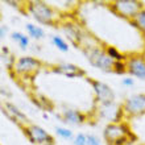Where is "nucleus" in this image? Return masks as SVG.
Returning <instances> with one entry per match:
<instances>
[{
    "mask_svg": "<svg viewBox=\"0 0 145 145\" xmlns=\"http://www.w3.org/2000/svg\"><path fill=\"white\" fill-rule=\"evenodd\" d=\"M52 72L54 74H59L66 78L74 79V78H83L86 76V71L83 69H80L79 66L70 63V62H63V63H58V65L52 67Z\"/></svg>",
    "mask_w": 145,
    "mask_h": 145,
    "instance_id": "ddd939ff",
    "label": "nucleus"
},
{
    "mask_svg": "<svg viewBox=\"0 0 145 145\" xmlns=\"http://www.w3.org/2000/svg\"><path fill=\"white\" fill-rule=\"evenodd\" d=\"M144 3L140 0H115L110 3V9L112 13L121 19L131 21L135 19V16L144 8Z\"/></svg>",
    "mask_w": 145,
    "mask_h": 145,
    "instance_id": "20e7f679",
    "label": "nucleus"
},
{
    "mask_svg": "<svg viewBox=\"0 0 145 145\" xmlns=\"http://www.w3.org/2000/svg\"><path fill=\"white\" fill-rule=\"evenodd\" d=\"M42 67V62L37 57L33 56H21V57L16 58L13 70L11 71L12 75H16L19 78L25 79H31L32 76L37 74Z\"/></svg>",
    "mask_w": 145,
    "mask_h": 145,
    "instance_id": "7ed1b4c3",
    "label": "nucleus"
},
{
    "mask_svg": "<svg viewBox=\"0 0 145 145\" xmlns=\"http://www.w3.org/2000/svg\"><path fill=\"white\" fill-rule=\"evenodd\" d=\"M87 80L91 83L96 104H106V103L115 102V92L107 83L100 82L98 79H88V78Z\"/></svg>",
    "mask_w": 145,
    "mask_h": 145,
    "instance_id": "9b49d317",
    "label": "nucleus"
},
{
    "mask_svg": "<svg viewBox=\"0 0 145 145\" xmlns=\"http://www.w3.org/2000/svg\"><path fill=\"white\" fill-rule=\"evenodd\" d=\"M128 23L131 24V27L135 28V29H137V31L140 32L141 35H144V37H145V7L138 12L137 15L135 16L133 20H131Z\"/></svg>",
    "mask_w": 145,
    "mask_h": 145,
    "instance_id": "f3484780",
    "label": "nucleus"
},
{
    "mask_svg": "<svg viewBox=\"0 0 145 145\" xmlns=\"http://www.w3.org/2000/svg\"><path fill=\"white\" fill-rule=\"evenodd\" d=\"M104 50H106L107 56L114 62H125L127 61V56L124 53H121V52H120V50H119L116 46L104 45Z\"/></svg>",
    "mask_w": 145,
    "mask_h": 145,
    "instance_id": "a211bd4d",
    "label": "nucleus"
},
{
    "mask_svg": "<svg viewBox=\"0 0 145 145\" xmlns=\"http://www.w3.org/2000/svg\"><path fill=\"white\" fill-rule=\"evenodd\" d=\"M50 41L53 44L56 48H57L59 52L62 53H67L70 50V46H69V42L66 41L65 38L62 37V36H58V35H53L50 37Z\"/></svg>",
    "mask_w": 145,
    "mask_h": 145,
    "instance_id": "6ab92c4d",
    "label": "nucleus"
},
{
    "mask_svg": "<svg viewBox=\"0 0 145 145\" xmlns=\"http://www.w3.org/2000/svg\"><path fill=\"white\" fill-rule=\"evenodd\" d=\"M133 135V131L127 121L111 123V124H106V127L103 128V138L107 145H112L120 138L132 137Z\"/></svg>",
    "mask_w": 145,
    "mask_h": 145,
    "instance_id": "423d86ee",
    "label": "nucleus"
},
{
    "mask_svg": "<svg viewBox=\"0 0 145 145\" xmlns=\"http://www.w3.org/2000/svg\"><path fill=\"white\" fill-rule=\"evenodd\" d=\"M82 53L84 54V57L87 58L88 63L95 67V69L100 70L103 72H112L115 62L107 56L106 50H104V45H96L92 48H86V49H80Z\"/></svg>",
    "mask_w": 145,
    "mask_h": 145,
    "instance_id": "f03ea898",
    "label": "nucleus"
},
{
    "mask_svg": "<svg viewBox=\"0 0 145 145\" xmlns=\"http://www.w3.org/2000/svg\"><path fill=\"white\" fill-rule=\"evenodd\" d=\"M59 29L62 31L65 38H67V41L71 42L75 48H80L82 41H83L84 36L87 33L79 24L70 21V20H63V19L59 23Z\"/></svg>",
    "mask_w": 145,
    "mask_h": 145,
    "instance_id": "1a4fd4ad",
    "label": "nucleus"
},
{
    "mask_svg": "<svg viewBox=\"0 0 145 145\" xmlns=\"http://www.w3.org/2000/svg\"><path fill=\"white\" fill-rule=\"evenodd\" d=\"M23 132L25 135V137L28 138V141L33 145H56L54 142V137L52 135L42 128L38 124H31L28 123L27 125H24Z\"/></svg>",
    "mask_w": 145,
    "mask_h": 145,
    "instance_id": "39448f33",
    "label": "nucleus"
},
{
    "mask_svg": "<svg viewBox=\"0 0 145 145\" xmlns=\"http://www.w3.org/2000/svg\"><path fill=\"white\" fill-rule=\"evenodd\" d=\"M142 54H144V57H145V49H144V50H142Z\"/></svg>",
    "mask_w": 145,
    "mask_h": 145,
    "instance_id": "c85d7f7f",
    "label": "nucleus"
},
{
    "mask_svg": "<svg viewBox=\"0 0 145 145\" xmlns=\"http://www.w3.org/2000/svg\"><path fill=\"white\" fill-rule=\"evenodd\" d=\"M72 145H87V135L82 133H76L72 138Z\"/></svg>",
    "mask_w": 145,
    "mask_h": 145,
    "instance_id": "4be33fe9",
    "label": "nucleus"
},
{
    "mask_svg": "<svg viewBox=\"0 0 145 145\" xmlns=\"http://www.w3.org/2000/svg\"><path fill=\"white\" fill-rule=\"evenodd\" d=\"M25 11L37 24L46 27H57L62 21L63 16L57 8L44 0H32L24 4Z\"/></svg>",
    "mask_w": 145,
    "mask_h": 145,
    "instance_id": "f257e3e1",
    "label": "nucleus"
},
{
    "mask_svg": "<svg viewBox=\"0 0 145 145\" xmlns=\"http://www.w3.org/2000/svg\"><path fill=\"white\" fill-rule=\"evenodd\" d=\"M87 145H103V144H102V141L99 140L98 136L90 133L87 135Z\"/></svg>",
    "mask_w": 145,
    "mask_h": 145,
    "instance_id": "5701e85b",
    "label": "nucleus"
},
{
    "mask_svg": "<svg viewBox=\"0 0 145 145\" xmlns=\"http://www.w3.org/2000/svg\"><path fill=\"white\" fill-rule=\"evenodd\" d=\"M0 94H1V96H3L4 99H8V98L12 96V94H11V91L8 90V87H4V86L0 88Z\"/></svg>",
    "mask_w": 145,
    "mask_h": 145,
    "instance_id": "393cba45",
    "label": "nucleus"
},
{
    "mask_svg": "<svg viewBox=\"0 0 145 145\" xmlns=\"http://www.w3.org/2000/svg\"><path fill=\"white\" fill-rule=\"evenodd\" d=\"M11 38H12V41H15L19 45V48L21 50H27L31 46V38H29L28 35H25V33L15 31L11 33Z\"/></svg>",
    "mask_w": 145,
    "mask_h": 145,
    "instance_id": "dca6fc26",
    "label": "nucleus"
},
{
    "mask_svg": "<svg viewBox=\"0 0 145 145\" xmlns=\"http://www.w3.org/2000/svg\"><path fill=\"white\" fill-rule=\"evenodd\" d=\"M127 74L135 79L145 82V57L142 53H132L127 56Z\"/></svg>",
    "mask_w": 145,
    "mask_h": 145,
    "instance_id": "9d476101",
    "label": "nucleus"
},
{
    "mask_svg": "<svg viewBox=\"0 0 145 145\" xmlns=\"http://www.w3.org/2000/svg\"><path fill=\"white\" fill-rule=\"evenodd\" d=\"M112 72L116 75H124L127 74V63L125 62H115Z\"/></svg>",
    "mask_w": 145,
    "mask_h": 145,
    "instance_id": "412c9836",
    "label": "nucleus"
},
{
    "mask_svg": "<svg viewBox=\"0 0 145 145\" xmlns=\"http://www.w3.org/2000/svg\"><path fill=\"white\" fill-rule=\"evenodd\" d=\"M7 35H8V27L7 25H0V38L1 40H4V38L7 37Z\"/></svg>",
    "mask_w": 145,
    "mask_h": 145,
    "instance_id": "a878e982",
    "label": "nucleus"
},
{
    "mask_svg": "<svg viewBox=\"0 0 145 145\" xmlns=\"http://www.w3.org/2000/svg\"><path fill=\"white\" fill-rule=\"evenodd\" d=\"M1 112H3V115H5L12 123H15L16 125L21 127V128L28 124L27 115L24 114L17 106L11 103V102H4L3 107H1Z\"/></svg>",
    "mask_w": 145,
    "mask_h": 145,
    "instance_id": "f8f14e48",
    "label": "nucleus"
},
{
    "mask_svg": "<svg viewBox=\"0 0 145 145\" xmlns=\"http://www.w3.org/2000/svg\"><path fill=\"white\" fill-rule=\"evenodd\" d=\"M25 31H27V35L29 36V38L35 40V41H40L45 37V31L44 28L37 25L35 23H27L25 24Z\"/></svg>",
    "mask_w": 145,
    "mask_h": 145,
    "instance_id": "2eb2a0df",
    "label": "nucleus"
},
{
    "mask_svg": "<svg viewBox=\"0 0 145 145\" xmlns=\"http://www.w3.org/2000/svg\"><path fill=\"white\" fill-rule=\"evenodd\" d=\"M36 48H32V50H33V52H40V50H41V48H40V45H35Z\"/></svg>",
    "mask_w": 145,
    "mask_h": 145,
    "instance_id": "cd10ccee",
    "label": "nucleus"
},
{
    "mask_svg": "<svg viewBox=\"0 0 145 145\" xmlns=\"http://www.w3.org/2000/svg\"><path fill=\"white\" fill-rule=\"evenodd\" d=\"M123 86H125V87H132L135 84V78H132V76H127V78H123L121 80Z\"/></svg>",
    "mask_w": 145,
    "mask_h": 145,
    "instance_id": "b1692460",
    "label": "nucleus"
},
{
    "mask_svg": "<svg viewBox=\"0 0 145 145\" xmlns=\"http://www.w3.org/2000/svg\"><path fill=\"white\" fill-rule=\"evenodd\" d=\"M56 135H57L58 137H61L62 140H72L74 138V133H72V131L67 127H61L58 125L56 127Z\"/></svg>",
    "mask_w": 145,
    "mask_h": 145,
    "instance_id": "aec40b11",
    "label": "nucleus"
},
{
    "mask_svg": "<svg viewBox=\"0 0 145 145\" xmlns=\"http://www.w3.org/2000/svg\"><path fill=\"white\" fill-rule=\"evenodd\" d=\"M9 54H11L9 48H8V46H3V48H1V56H9Z\"/></svg>",
    "mask_w": 145,
    "mask_h": 145,
    "instance_id": "bb28decb",
    "label": "nucleus"
},
{
    "mask_svg": "<svg viewBox=\"0 0 145 145\" xmlns=\"http://www.w3.org/2000/svg\"><path fill=\"white\" fill-rule=\"evenodd\" d=\"M98 118L102 119L103 121H107V124L111 123H121L125 121V115L123 111L121 106L116 102H111L106 104H96L95 110Z\"/></svg>",
    "mask_w": 145,
    "mask_h": 145,
    "instance_id": "0eeeda50",
    "label": "nucleus"
},
{
    "mask_svg": "<svg viewBox=\"0 0 145 145\" xmlns=\"http://www.w3.org/2000/svg\"><path fill=\"white\" fill-rule=\"evenodd\" d=\"M127 118H141L145 115V94H135L128 96L121 104Z\"/></svg>",
    "mask_w": 145,
    "mask_h": 145,
    "instance_id": "6e6552de",
    "label": "nucleus"
},
{
    "mask_svg": "<svg viewBox=\"0 0 145 145\" xmlns=\"http://www.w3.org/2000/svg\"><path fill=\"white\" fill-rule=\"evenodd\" d=\"M58 118L65 123L66 125H82L87 121V115L75 108H63Z\"/></svg>",
    "mask_w": 145,
    "mask_h": 145,
    "instance_id": "4468645a",
    "label": "nucleus"
}]
</instances>
